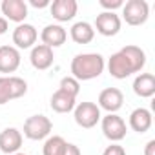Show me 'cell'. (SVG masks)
<instances>
[{
  "instance_id": "d6986e66",
  "label": "cell",
  "mask_w": 155,
  "mask_h": 155,
  "mask_svg": "<svg viewBox=\"0 0 155 155\" xmlns=\"http://www.w3.org/2000/svg\"><path fill=\"white\" fill-rule=\"evenodd\" d=\"M69 37L75 44H90L95 38V29L90 22H75L69 29Z\"/></svg>"
},
{
  "instance_id": "83f0119b",
  "label": "cell",
  "mask_w": 155,
  "mask_h": 155,
  "mask_svg": "<svg viewBox=\"0 0 155 155\" xmlns=\"http://www.w3.org/2000/svg\"><path fill=\"white\" fill-rule=\"evenodd\" d=\"M8 29H9V22L4 17H0V35H6Z\"/></svg>"
},
{
  "instance_id": "8992f818",
  "label": "cell",
  "mask_w": 155,
  "mask_h": 155,
  "mask_svg": "<svg viewBox=\"0 0 155 155\" xmlns=\"http://www.w3.org/2000/svg\"><path fill=\"white\" fill-rule=\"evenodd\" d=\"M73 117H75V122L79 124L81 128H95L99 124V120L102 119L101 115V110L95 102H81L77 104L75 110H73Z\"/></svg>"
},
{
  "instance_id": "2e32d148",
  "label": "cell",
  "mask_w": 155,
  "mask_h": 155,
  "mask_svg": "<svg viewBox=\"0 0 155 155\" xmlns=\"http://www.w3.org/2000/svg\"><path fill=\"white\" fill-rule=\"evenodd\" d=\"M22 146V133L17 128H6L0 131V151L13 155Z\"/></svg>"
},
{
  "instance_id": "f1b7e54d",
  "label": "cell",
  "mask_w": 155,
  "mask_h": 155,
  "mask_svg": "<svg viewBox=\"0 0 155 155\" xmlns=\"http://www.w3.org/2000/svg\"><path fill=\"white\" fill-rule=\"evenodd\" d=\"M13 155H26V153H20V151H17V153H13Z\"/></svg>"
},
{
  "instance_id": "5b68a950",
  "label": "cell",
  "mask_w": 155,
  "mask_h": 155,
  "mask_svg": "<svg viewBox=\"0 0 155 155\" xmlns=\"http://www.w3.org/2000/svg\"><path fill=\"white\" fill-rule=\"evenodd\" d=\"M150 17V6L146 0H128L122 6V18L128 26H142Z\"/></svg>"
},
{
  "instance_id": "7c38bea8",
  "label": "cell",
  "mask_w": 155,
  "mask_h": 155,
  "mask_svg": "<svg viewBox=\"0 0 155 155\" xmlns=\"http://www.w3.org/2000/svg\"><path fill=\"white\" fill-rule=\"evenodd\" d=\"M49 11L57 22H69L79 11V4H77V0H53Z\"/></svg>"
},
{
  "instance_id": "30bf717a",
  "label": "cell",
  "mask_w": 155,
  "mask_h": 155,
  "mask_svg": "<svg viewBox=\"0 0 155 155\" xmlns=\"http://www.w3.org/2000/svg\"><path fill=\"white\" fill-rule=\"evenodd\" d=\"M2 15L6 20L9 22H17V24H24V20L28 18V4L24 0H4L0 4Z\"/></svg>"
},
{
  "instance_id": "6da1fadb",
  "label": "cell",
  "mask_w": 155,
  "mask_h": 155,
  "mask_svg": "<svg viewBox=\"0 0 155 155\" xmlns=\"http://www.w3.org/2000/svg\"><path fill=\"white\" fill-rule=\"evenodd\" d=\"M146 66V53L139 46H124L120 51L113 53L108 58V71L113 79L124 81L130 75L139 73Z\"/></svg>"
},
{
  "instance_id": "4316f807",
  "label": "cell",
  "mask_w": 155,
  "mask_h": 155,
  "mask_svg": "<svg viewBox=\"0 0 155 155\" xmlns=\"http://www.w3.org/2000/svg\"><path fill=\"white\" fill-rule=\"evenodd\" d=\"M144 155H155V140H148L144 146Z\"/></svg>"
},
{
  "instance_id": "7a4b0ae2",
  "label": "cell",
  "mask_w": 155,
  "mask_h": 155,
  "mask_svg": "<svg viewBox=\"0 0 155 155\" xmlns=\"http://www.w3.org/2000/svg\"><path fill=\"white\" fill-rule=\"evenodd\" d=\"M106 68V60L101 53H79L71 60V77L77 81H93L102 75Z\"/></svg>"
},
{
  "instance_id": "cb8c5ba5",
  "label": "cell",
  "mask_w": 155,
  "mask_h": 155,
  "mask_svg": "<svg viewBox=\"0 0 155 155\" xmlns=\"http://www.w3.org/2000/svg\"><path fill=\"white\" fill-rule=\"evenodd\" d=\"M102 155H126V150L120 146V144H117V142H111L104 151H102Z\"/></svg>"
},
{
  "instance_id": "ba28073f",
  "label": "cell",
  "mask_w": 155,
  "mask_h": 155,
  "mask_svg": "<svg viewBox=\"0 0 155 155\" xmlns=\"http://www.w3.org/2000/svg\"><path fill=\"white\" fill-rule=\"evenodd\" d=\"M120 26H122V20L117 13L102 11L101 15H97L93 29H97V33L102 37H115L120 31Z\"/></svg>"
},
{
  "instance_id": "603a6c76",
  "label": "cell",
  "mask_w": 155,
  "mask_h": 155,
  "mask_svg": "<svg viewBox=\"0 0 155 155\" xmlns=\"http://www.w3.org/2000/svg\"><path fill=\"white\" fill-rule=\"evenodd\" d=\"M99 6H101L104 11L115 13V9H122L124 0H99Z\"/></svg>"
},
{
  "instance_id": "7402d4cb",
  "label": "cell",
  "mask_w": 155,
  "mask_h": 155,
  "mask_svg": "<svg viewBox=\"0 0 155 155\" xmlns=\"http://www.w3.org/2000/svg\"><path fill=\"white\" fill-rule=\"evenodd\" d=\"M58 90L77 99V95H79V91H81V82L77 79H73V77H64V79L60 81V88Z\"/></svg>"
},
{
  "instance_id": "5bb4252c",
  "label": "cell",
  "mask_w": 155,
  "mask_h": 155,
  "mask_svg": "<svg viewBox=\"0 0 155 155\" xmlns=\"http://www.w3.org/2000/svg\"><path fill=\"white\" fill-rule=\"evenodd\" d=\"M53 60H55V55H53V49L44 46V44H38V46H33L31 48V55H29V62L35 69L38 71H46L53 66Z\"/></svg>"
},
{
  "instance_id": "ac0fdd59",
  "label": "cell",
  "mask_w": 155,
  "mask_h": 155,
  "mask_svg": "<svg viewBox=\"0 0 155 155\" xmlns=\"http://www.w3.org/2000/svg\"><path fill=\"white\" fill-rule=\"evenodd\" d=\"M151 122H153L151 111L146 108H135L130 113V128L137 133H146L151 128Z\"/></svg>"
},
{
  "instance_id": "9c48e42d",
  "label": "cell",
  "mask_w": 155,
  "mask_h": 155,
  "mask_svg": "<svg viewBox=\"0 0 155 155\" xmlns=\"http://www.w3.org/2000/svg\"><path fill=\"white\" fill-rule=\"evenodd\" d=\"M11 38H13V44H15L17 49H29V48H33V44L37 42L38 31H37V28H35L33 24H26V22H24V24H18V26L13 29Z\"/></svg>"
},
{
  "instance_id": "484cf974",
  "label": "cell",
  "mask_w": 155,
  "mask_h": 155,
  "mask_svg": "<svg viewBox=\"0 0 155 155\" xmlns=\"http://www.w3.org/2000/svg\"><path fill=\"white\" fill-rule=\"evenodd\" d=\"M29 4H31L33 8H37V9H42V8H48V6H51V2H49V0H29Z\"/></svg>"
},
{
  "instance_id": "3957f363",
  "label": "cell",
  "mask_w": 155,
  "mask_h": 155,
  "mask_svg": "<svg viewBox=\"0 0 155 155\" xmlns=\"http://www.w3.org/2000/svg\"><path fill=\"white\" fill-rule=\"evenodd\" d=\"M28 93V82L15 75L0 77V106L8 104L9 101L20 99Z\"/></svg>"
},
{
  "instance_id": "52a82bcc",
  "label": "cell",
  "mask_w": 155,
  "mask_h": 155,
  "mask_svg": "<svg viewBox=\"0 0 155 155\" xmlns=\"http://www.w3.org/2000/svg\"><path fill=\"white\" fill-rule=\"evenodd\" d=\"M101 128H102L104 137L111 142L122 140L128 133V126H126L124 119L119 117L117 113H108L106 117H102L101 119Z\"/></svg>"
},
{
  "instance_id": "9a60e30c",
  "label": "cell",
  "mask_w": 155,
  "mask_h": 155,
  "mask_svg": "<svg viewBox=\"0 0 155 155\" xmlns=\"http://www.w3.org/2000/svg\"><path fill=\"white\" fill-rule=\"evenodd\" d=\"M66 38H68V33H66V29L60 24H48L42 29V33H40L42 44L48 46V48H51V49L62 46L66 42Z\"/></svg>"
},
{
  "instance_id": "4fadbf2b",
  "label": "cell",
  "mask_w": 155,
  "mask_h": 155,
  "mask_svg": "<svg viewBox=\"0 0 155 155\" xmlns=\"http://www.w3.org/2000/svg\"><path fill=\"white\" fill-rule=\"evenodd\" d=\"M20 51L15 46H0V73H15L20 68Z\"/></svg>"
},
{
  "instance_id": "277c9868",
  "label": "cell",
  "mask_w": 155,
  "mask_h": 155,
  "mask_svg": "<svg viewBox=\"0 0 155 155\" xmlns=\"http://www.w3.org/2000/svg\"><path fill=\"white\" fill-rule=\"evenodd\" d=\"M53 130V122L46 115H31L24 122V137L29 140H42L48 139Z\"/></svg>"
},
{
  "instance_id": "d4e9b609",
  "label": "cell",
  "mask_w": 155,
  "mask_h": 155,
  "mask_svg": "<svg viewBox=\"0 0 155 155\" xmlns=\"http://www.w3.org/2000/svg\"><path fill=\"white\" fill-rule=\"evenodd\" d=\"M62 155H82V153H81V148L77 146V144L68 142L66 148H64V151H62Z\"/></svg>"
},
{
  "instance_id": "8fae6325",
  "label": "cell",
  "mask_w": 155,
  "mask_h": 155,
  "mask_svg": "<svg viewBox=\"0 0 155 155\" xmlns=\"http://www.w3.org/2000/svg\"><path fill=\"white\" fill-rule=\"evenodd\" d=\"M124 104V95L119 88H106L99 95V110H104L108 113H117Z\"/></svg>"
},
{
  "instance_id": "e0dca14e",
  "label": "cell",
  "mask_w": 155,
  "mask_h": 155,
  "mask_svg": "<svg viewBox=\"0 0 155 155\" xmlns=\"http://www.w3.org/2000/svg\"><path fill=\"white\" fill-rule=\"evenodd\" d=\"M133 93L140 99H150L155 95V77L151 73H139L133 81Z\"/></svg>"
},
{
  "instance_id": "44dd1931",
  "label": "cell",
  "mask_w": 155,
  "mask_h": 155,
  "mask_svg": "<svg viewBox=\"0 0 155 155\" xmlns=\"http://www.w3.org/2000/svg\"><path fill=\"white\" fill-rule=\"evenodd\" d=\"M66 144H68V142L64 140V137H60V135H51V137L46 139V142H44V146H42V155H62Z\"/></svg>"
},
{
  "instance_id": "ffe728a7",
  "label": "cell",
  "mask_w": 155,
  "mask_h": 155,
  "mask_svg": "<svg viewBox=\"0 0 155 155\" xmlns=\"http://www.w3.org/2000/svg\"><path fill=\"white\" fill-rule=\"evenodd\" d=\"M49 106H51V110L57 111V113H69V111L75 110L77 99L71 97V95H68V93H64V91H60V90H57V91L51 95Z\"/></svg>"
}]
</instances>
